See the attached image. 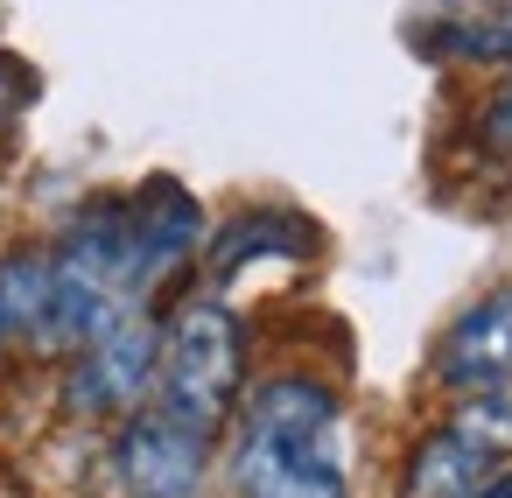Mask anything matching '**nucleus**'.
Returning a JSON list of instances; mask_svg holds the SVG:
<instances>
[{
	"label": "nucleus",
	"mask_w": 512,
	"mask_h": 498,
	"mask_svg": "<svg viewBox=\"0 0 512 498\" xmlns=\"http://www.w3.org/2000/svg\"><path fill=\"white\" fill-rule=\"evenodd\" d=\"M449 428L456 435H470L484 456H512V393H463L456 400V414H449Z\"/></svg>",
	"instance_id": "nucleus-11"
},
{
	"label": "nucleus",
	"mask_w": 512,
	"mask_h": 498,
	"mask_svg": "<svg viewBox=\"0 0 512 498\" xmlns=\"http://www.w3.org/2000/svg\"><path fill=\"white\" fill-rule=\"evenodd\" d=\"M414 43L442 64H505L512 71V0H498L484 15H449L442 29H421Z\"/></svg>",
	"instance_id": "nucleus-9"
},
{
	"label": "nucleus",
	"mask_w": 512,
	"mask_h": 498,
	"mask_svg": "<svg viewBox=\"0 0 512 498\" xmlns=\"http://www.w3.org/2000/svg\"><path fill=\"white\" fill-rule=\"evenodd\" d=\"M232 484L239 498H351L337 386L316 372H274L253 393H239Z\"/></svg>",
	"instance_id": "nucleus-1"
},
{
	"label": "nucleus",
	"mask_w": 512,
	"mask_h": 498,
	"mask_svg": "<svg viewBox=\"0 0 512 498\" xmlns=\"http://www.w3.org/2000/svg\"><path fill=\"white\" fill-rule=\"evenodd\" d=\"M162 372V323L148 309H120L85 351H71L64 407L71 414H134Z\"/></svg>",
	"instance_id": "nucleus-3"
},
{
	"label": "nucleus",
	"mask_w": 512,
	"mask_h": 498,
	"mask_svg": "<svg viewBox=\"0 0 512 498\" xmlns=\"http://www.w3.org/2000/svg\"><path fill=\"white\" fill-rule=\"evenodd\" d=\"M477 141L498 148V155H512V71L491 85V99H484V113H477Z\"/></svg>",
	"instance_id": "nucleus-12"
},
{
	"label": "nucleus",
	"mask_w": 512,
	"mask_h": 498,
	"mask_svg": "<svg viewBox=\"0 0 512 498\" xmlns=\"http://www.w3.org/2000/svg\"><path fill=\"white\" fill-rule=\"evenodd\" d=\"M50 281H57L50 253H8V260H0V344H15V337L29 344L43 330Z\"/></svg>",
	"instance_id": "nucleus-10"
},
{
	"label": "nucleus",
	"mask_w": 512,
	"mask_h": 498,
	"mask_svg": "<svg viewBox=\"0 0 512 498\" xmlns=\"http://www.w3.org/2000/svg\"><path fill=\"white\" fill-rule=\"evenodd\" d=\"M211 239L204 225V204L176 183V176H148L134 197H127V246H134V288H162L183 260H197Z\"/></svg>",
	"instance_id": "nucleus-5"
},
{
	"label": "nucleus",
	"mask_w": 512,
	"mask_h": 498,
	"mask_svg": "<svg viewBox=\"0 0 512 498\" xmlns=\"http://www.w3.org/2000/svg\"><path fill=\"white\" fill-rule=\"evenodd\" d=\"M435 379L449 393H505L512 379V281L484 288L435 344Z\"/></svg>",
	"instance_id": "nucleus-6"
},
{
	"label": "nucleus",
	"mask_w": 512,
	"mask_h": 498,
	"mask_svg": "<svg viewBox=\"0 0 512 498\" xmlns=\"http://www.w3.org/2000/svg\"><path fill=\"white\" fill-rule=\"evenodd\" d=\"M484 477H498V456H484L470 435H456V428L442 421V428L414 435L393 498H470Z\"/></svg>",
	"instance_id": "nucleus-8"
},
{
	"label": "nucleus",
	"mask_w": 512,
	"mask_h": 498,
	"mask_svg": "<svg viewBox=\"0 0 512 498\" xmlns=\"http://www.w3.org/2000/svg\"><path fill=\"white\" fill-rule=\"evenodd\" d=\"M246 393V323L218 295H190L162 323V372H155V414L218 435L239 414Z\"/></svg>",
	"instance_id": "nucleus-2"
},
{
	"label": "nucleus",
	"mask_w": 512,
	"mask_h": 498,
	"mask_svg": "<svg viewBox=\"0 0 512 498\" xmlns=\"http://www.w3.org/2000/svg\"><path fill=\"white\" fill-rule=\"evenodd\" d=\"M204 260L218 281L246 274L253 260H316V225L281 211V204H260V211H239L232 225H218L204 239Z\"/></svg>",
	"instance_id": "nucleus-7"
},
{
	"label": "nucleus",
	"mask_w": 512,
	"mask_h": 498,
	"mask_svg": "<svg viewBox=\"0 0 512 498\" xmlns=\"http://www.w3.org/2000/svg\"><path fill=\"white\" fill-rule=\"evenodd\" d=\"M113 477L127 498H197L211 477V435L141 407L113 435Z\"/></svg>",
	"instance_id": "nucleus-4"
},
{
	"label": "nucleus",
	"mask_w": 512,
	"mask_h": 498,
	"mask_svg": "<svg viewBox=\"0 0 512 498\" xmlns=\"http://www.w3.org/2000/svg\"><path fill=\"white\" fill-rule=\"evenodd\" d=\"M470 498H512V470H498V477H484Z\"/></svg>",
	"instance_id": "nucleus-13"
}]
</instances>
